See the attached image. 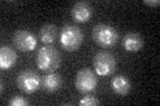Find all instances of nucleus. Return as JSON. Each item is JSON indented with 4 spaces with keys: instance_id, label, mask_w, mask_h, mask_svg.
Here are the masks:
<instances>
[{
    "instance_id": "1",
    "label": "nucleus",
    "mask_w": 160,
    "mask_h": 106,
    "mask_svg": "<svg viewBox=\"0 0 160 106\" xmlns=\"http://www.w3.org/2000/svg\"><path fill=\"white\" fill-rule=\"evenodd\" d=\"M62 62V56L59 50L52 45H44L38 50L36 54V65L40 70L46 73H52L59 69Z\"/></svg>"
},
{
    "instance_id": "2",
    "label": "nucleus",
    "mask_w": 160,
    "mask_h": 106,
    "mask_svg": "<svg viewBox=\"0 0 160 106\" xmlns=\"http://www.w3.org/2000/svg\"><path fill=\"white\" fill-rule=\"evenodd\" d=\"M84 33L76 25H64L60 31L59 41L63 49L68 50V52H75L80 48L83 43Z\"/></svg>"
},
{
    "instance_id": "3",
    "label": "nucleus",
    "mask_w": 160,
    "mask_h": 106,
    "mask_svg": "<svg viewBox=\"0 0 160 106\" xmlns=\"http://www.w3.org/2000/svg\"><path fill=\"white\" fill-rule=\"evenodd\" d=\"M92 39L98 45L103 48H112L119 40L116 28L108 24H96L92 29Z\"/></svg>"
},
{
    "instance_id": "4",
    "label": "nucleus",
    "mask_w": 160,
    "mask_h": 106,
    "mask_svg": "<svg viewBox=\"0 0 160 106\" xmlns=\"http://www.w3.org/2000/svg\"><path fill=\"white\" fill-rule=\"evenodd\" d=\"M93 70L95 73L103 77L112 74L116 69V58L108 50H99L93 56Z\"/></svg>"
},
{
    "instance_id": "5",
    "label": "nucleus",
    "mask_w": 160,
    "mask_h": 106,
    "mask_svg": "<svg viewBox=\"0 0 160 106\" xmlns=\"http://www.w3.org/2000/svg\"><path fill=\"white\" fill-rule=\"evenodd\" d=\"M16 85L22 92L27 94H33L42 88V78L32 69L22 70L16 77Z\"/></svg>"
},
{
    "instance_id": "6",
    "label": "nucleus",
    "mask_w": 160,
    "mask_h": 106,
    "mask_svg": "<svg viewBox=\"0 0 160 106\" xmlns=\"http://www.w3.org/2000/svg\"><path fill=\"white\" fill-rule=\"evenodd\" d=\"M98 85V74L91 68H83L80 69L76 74V80H75V86H76L78 92L82 94H89L96 89Z\"/></svg>"
},
{
    "instance_id": "7",
    "label": "nucleus",
    "mask_w": 160,
    "mask_h": 106,
    "mask_svg": "<svg viewBox=\"0 0 160 106\" xmlns=\"http://www.w3.org/2000/svg\"><path fill=\"white\" fill-rule=\"evenodd\" d=\"M12 43L20 52H31L38 47V37L27 29H18L12 36Z\"/></svg>"
},
{
    "instance_id": "8",
    "label": "nucleus",
    "mask_w": 160,
    "mask_h": 106,
    "mask_svg": "<svg viewBox=\"0 0 160 106\" xmlns=\"http://www.w3.org/2000/svg\"><path fill=\"white\" fill-rule=\"evenodd\" d=\"M93 15V8L87 2H78L71 9V16L78 23H87Z\"/></svg>"
},
{
    "instance_id": "9",
    "label": "nucleus",
    "mask_w": 160,
    "mask_h": 106,
    "mask_svg": "<svg viewBox=\"0 0 160 106\" xmlns=\"http://www.w3.org/2000/svg\"><path fill=\"white\" fill-rule=\"evenodd\" d=\"M60 32L55 24H44L39 31V39L40 41L46 45H53L59 40Z\"/></svg>"
},
{
    "instance_id": "10",
    "label": "nucleus",
    "mask_w": 160,
    "mask_h": 106,
    "mask_svg": "<svg viewBox=\"0 0 160 106\" xmlns=\"http://www.w3.org/2000/svg\"><path fill=\"white\" fill-rule=\"evenodd\" d=\"M123 47L128 52H138L144 47V40L138 32H127L123 37Z\"/></svg>"
},
{
    "instance_id": "11",
    "label": "nucleus",
    "mask_w": 160,
    "mask_h": 106,
    "mask_svg": "<svg viewBox=\"0 0 160 106\" xmlns=\"http://www.w3.org/2000/svg\"><path fill=\"white\" fill-rule=\"evenodd\" d=\"M111 89L112 92L116 94V95H127L129 92H131V81L126 77V76H115L112 77V81H111Z\"/></svg>"
},
{
    "instance_id": "12",
    "label": "nucleus",
    "mask_w": 160,
    "mask_h": 106,
    "mask_svg": "<svg viewBox=\"0 0 160 106\" xmlns=\"http://www.w3.org/2000/svg\"><path fill=\"white\" fill-rule=\"evenodd\" d=\"M18 60V53L13 48L8 45H3L0 48V68L2 69H9L13 67V64Z\"/></svg>"
},
{
    "instance_id": "13",
    "label": "nucleus",
    "mask_w": 160,
    "mask_h": 106,
    "mask_svg": "<svg viewBox=\"0 0 160 106\" xmlns=\"http://www.w3.org/2000/svg\"><path fill=\"white\" fill-rule=\"evenodd\" d=\"M63 78L60 74L56 73H48L42 78V88L48 93H55L62 88Z\"/></svg>"
},
{
    "instance_id": "14",
    "label": "nucleus",
    "mask_w": 160,
    "mask_h": 106,
    "mask_svg": "<svg viewBox=\"0 0 160 106\" xmlns=\"http://www.w3.org/2000/svg\"><path fill=\"white\" fill-rule=\"evenodd\" d=\"M99 104H100V101L96 97H93V95H87V94H86V97H83L79 101L80 106H96Z\"/></svg>"
},
{
    "instance_id": "15",
    "label": "nucleus",
    "mask_w": 160,
    "mask_h": 106,
    "mask_svg": "<svg viewBox=\"0 0 160 106\" xmlns=\"http://www.w3.org/2000/svg\"><path fill=\"white\" fill-rule=\"evenodd\" d=\"M8 104L11 106H27V105H29V101L24 97H13L9 99Z\"/></svg>"
},
{
    "instance_id": "16",
    "label": "nucleus",
    "mask_w": 160,
    "mask_h": 106,
    "mask_svg": "<svg viewBox=\"0 0 160 106\" xmlns=\"http://www.w3.org/2000/svg\"><path fill=\"white\" fill-rule=\"evenodd\" d=\"M143 3L147 4V6H151V7H158L159 4H160L159 0H144Z\"/></svg>"
}]
</instances>
